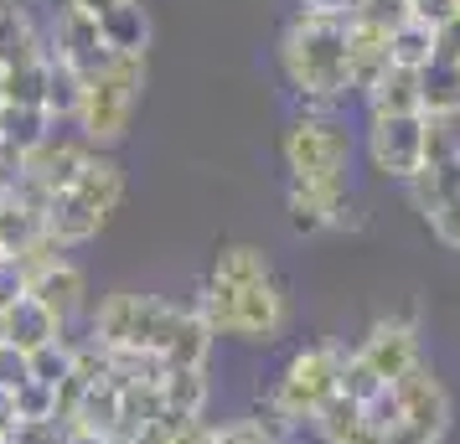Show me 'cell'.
Returning a JSON list of instances; mask_svg holds the SVG:
<instances>
[{
  "label": "cell",
  "instance_id": "1",
  "mask_svg": "<svg viewBox=\"0 0 460 444\" xmlns=\"http://www.w3.org/2000/svg\"><path fill=\"white\" fill-rule=\"evenodd\" d=\"M279 67L300 99L311 104H336L352 93V67H347V16H315L300 11L285 37H279Z\"/></svg>",
  "mask_w": 460,
  "mask_h": 444
},
{
  "label": "cell",
  "instance_id": "2",
  "mask_svg": "<svg viewBox=\"0 0 460 444\" xmlns=\"http://www.w3.org/2000/svg\"><path fill=\"white\" fill-rule=\"evenodd\" d=\"M140 93H146V57H109L84 83V104H78V119H73L78 135L93 150L119 145L129 135L135 109H140Z\"/></svg>",
  "mask_w": 460,
  "mask_h": 444
},
{
  "label": "cell",
  "instance_id": "3",
  "mask_svg": "<svg viewBox=\"0 0 460 444\" xmlns=\"http://www.w3.org/2000/svg\"><path fill=\"white\" fill-rule=\"evenodd\" d=\"M176 316H181V305H171V300L119 290V295H104L99 310L88 316V331H93L88 341L104 352H155L161 357Z\"/></svg>",
  "mask_w": 460,
  "mask_h": 444
},
{
  "label": "cell",
  "instance_id": "4",
  "mask_svg": "<svg viewBox=\"0 0 460 444\" xmlns=\"http://www.w3.org/2000/svg\"><path fill=\"white\" fill-rule=\"evenodd\" d=\"M341 357H347V346H336V341H311V346H300V352L285 361V372H279V382L270 387V398L295 429H305V423L336 398Z\"/></svg>",
  "mask_w": 460,
  "mask_h": 444
},
{
  "label": "cell",
  "instance_id": "5",
  "mask_svg": "<svg viewBox=\"0 0 460 444\" xmlns=\"http://www.w3.org/2000/svg\"><path fill=\"white\" fill-rule=\"evenodd\" d=\"M279 155H285V170L300 176V181H347L352 135H347V125L332 119L326 109H321V114H300V119H290V129H285Z\"/></svg>",
  "mask_w": 460,
  "mask_h": 444
},
{
  "label": "cell",
  "instance_id": "6",
  "mask_svg": "<svg viewBox=\"0 0 460 444\" xmlns=\"http://www.w3.org/2000/svg\"><path fill=\"white\" fill-rule=\"evenodd\" d=\"M285 207H290V222L300 233H357L367 217L352 202L347 181H300L290 176L285 181Z\"/></svg>",
  "mask_w": 460,
  "mask_h": 444
},
{
  "label": "cell",
  "instance_id": "7",
  "mask_svg": "<svg viewBox=\"0 0 460 444\" xmlns=\"http://www.w3.org/2000/svg\"><path fill=\"white\" fill-rule=\"evenodd\" d=\"M367 161L388 181H409L424 170V114H383L367 125Z\"/></svg>",
  "mask_w": 460,
  "mask_h": 444
},
{
  "label": "cell",
  "instance_id": "8",
  "mask_svg": "<svg viewBox=\"0 0 460 444\" xmlns=\"http://www.w3.org/2000/svg\"><path fill=\"white\" fill-rule=\"evenodd\" d=\"M238 295V316H233V341H249V346H270L290 331V295L279 279H253Z\"/></svg>",
  "mask_w": 460,
  "mask_h": 444
},
{
  "label": "cell",
  "instance_id": "9",
  "mask_svg": "<svg viewBox=\"0 0 460 444\" xmlns=\"http://www.w3.org/2000/svg\"><path fill=\"white\" fill-rule=\"evenodd\" d=\"M357 357L373 367L383 382H398L419 357H424V346H419V320L414 316H383L367 326V336L352 346Z\"/></svg>",
  "mask_w": 460,
  "mask_h": 444
},
{
  "label": "cell",
  "instance_id": "10",
  "mask_svg": "<svg viewBox=\"0 0 460 444\" xmlns=\"http://www.w3.org/2000/svg\"><path fill=\"white\" fill-rule=\"evenodd\" d=\"M388 387H394V398H398V408H403V423H409V429H424V434L445 440V429H450V393H445L439 372L429 367V357H419L414 367L398 382H388Z\"/></svg>",
  "mask_w": 460,
  "mask_h": 444
},
{
  "label": "cell",
  "instance_id": "11",
  "mask_svg": "<svg viewBox=\"0 0 460 444\" xmlns=\"http://www.w3.org/2000/svg\"><path fill=\"white\" fill-rule=\"evenodd\" d=\"M47 52H52L58 63L73 67V73H78L84 83L109 63V47H104V37H99V22H93L88 11H78V5H63V11H58Z\"/></svg>",
  "mask_w": 460,
  "mask_h": 444
},
{
  "label": "cell",
  "instance_id": "12",
  "mask_svg": "<svg viewBox=\"0 0 460 444\" xmlns=\"http://www.w3.org/2000/svg\"><path fill=\"white\" fill-rule=\"evenodd\" d=\"M88 155H93V145H88L84 135L73 140V135H58V129H52L42 145L26 155V176L58 196V191H73V181H78L84 166H88Z\"/></svg>",
  "mask_w": 460,
  "mask_h": 444
},
{
  "label": "cell",
  "instance_id": "13",
  "mask_svg": "<svg viewBox=\"0 0 460 444\" xmlns=\"http://www.w3.org/2000/svg\"><path fill=\"white\" fill-rule=\"evenodd\" d=\"M0 341H5L11 352L31 357V352H42L52 341H63V320L52 316L47 305H37L31 295H22L5 316H0Z\"/></svg>",
  "mask_w": 460,
  "mask_h": 444
},
{
  "label": "cell",
  "instance_id": "14",
  "mask_svg": "<svg viewBox=\"0 0 460 444\" xmlns=\"http://www.w3.org/2000/svg\"><path fill=\"white\" fill-rule=\"evenodd\" d=\"M26 295L37 300V305H47L58 320H67V316H78V310H84L88 279H84V269H78L73 258H58V264H47L42 274L26 279Z\"/></svg>",
  "mask_w": 460,
  "mask_h": 444
},
{
  "label": "cell",
  "instance_id": "15",
  "mask_svg": "<svg viewBox=\"0 0 460 444\" xmlns=\"http://www.w3.org/2000/svg\"><path fill=\"white\" fill-rule=\"evenodd\" d=\"M99 37H104L109 57H146L150 52V11L140 0H119L114 11L99 16Z\"/></svg>",
  "mask_w": 460,
  "mask_h": 444
},
{
  "label": "cell",
  "instance_id": "16",
  "mask_svg": "<svg viewBox=\"0 0 460 444\" xmlns=\"http://www.w3.org/2000/svg\"><path fill=\"white\" fill-rule=\"evenodd\" d=\"M347 67H352V88L367 93L388 73V31L347 16Z\"/></svg>",
  "mask_w": 460,
  "mask_h": 444
},
{
  "label": "cell",
  "instance_id": "17",
  "mask_svg": "<svg viewBox=\"0 0 460 444\" xmlns=\"http://www.w3.org/2000/svg\"><path fill=\"white\" fill-rule=\"evenodd\" d=\"M73 196H78L84 207H93L109 222V212L125 202V166H119L114 155H104V150H93V155H88V166H84V176L73 181Z\"/></svg>",
  "mask_w": 460,
  "mask_h": 444
},
{
  "label": "cell",
  "instance_id": "18",
  "mask_svg": "<svg viewBox=\"0 0 460 444\" xmlns=\"http://www.w3.org/2000/svg\"><path fill=\"white\" fill-rule=\"evenodd\" d=\"M99 228H104V217L93 207H84L73 191H58L52 207H47V217H42V233L52 238L58 248H78L88 238H99Z\"/></svg>",
  "mask_w": 460,
  "mask_h": 444
},
{
  "label": "cell",
  "instance_id": "19",
  "mask_svg": "<svg viewBox=\"0 0 460 444\" xmlns=\"http://www.w3.org/2000/svg\"><path fill=\"white\" fill-rule=\"evenodd\" d=\"M212 341L217 336L208 331V320L197 316V310H181L176 326H171L166 346H161V361H166V367H208Z\"/></svg>",
  "mask_w": 460,
  "mask_h": 444
},
{
  "label": "cell",
  "instance_id": "20",
  "mask_svg": "<svg viewBox=\"0 0 460 444\" xmlns=\"http://www.w3.org/2000/svg\"><path fill=\"white\" fill-rule=\"evenodd\" d=\"M161 398H166V414H181V419H202L212 398L208 367H171L161 378Z\"/></svg>",
  "mask_w": 460,
  "mask_h": 444
},
{
  "label": "cell",
  "instance_id": "21",
  "mask_svg": "<svg viewBox=\"0 0 460 444\" xmlns=\"http://www.w3.org/2000/svg\"><path fill=\"white\" fill-rule=\"evenodd\" d=\"M419 114L424 119L460 114V67L456 63H429L419 73Z\"/></svg>",
  "mask_w": 460,
  "mask_h": 444
},
{
  "label": "cell",
  "instance_id": "22",
  "mask_svg": "<svg viewBox=\"0 0 460 444\" xmlns=\"http://www.w3.org/2000/svg\"><path fill=\"white\" fill-rule=\"evenodd\" d=\"M362 99H367V114H373V119H383V114H419V73L388 67Z\"/></svg>",
  "mask_w": 460,
  "mask_h": 444
},
{
  "label": "cell",
  "instance_id": "23",
  "mask_svg": "<svg viewBox=\"0 0 460 444\" xmlns=\"http://www.w3.org/2000/svg\"><path fill=\"white\" fill-rule=\"evenodd\" d=\"M435 63V26L424 22H398L388 31V67H409V73H424V67Z\"/></svg>",
  "mask_w": 460,
  "mask_h": 444
},
{
  "label": "cell",
  "instance_id": "24",
  "mask_svg": "<svg viewBox=\"0 0 460 444\" xmlns=\"http://www.w3.org/2000/svg\"><path fill=\"white\" fill-rule=\"evenodd\" d=\"M270 258H264V248H253V243H228L223 254L212 258V274L208 279H223V284H233V290H243V284H253V279H270Z\"/></svg>",
  "mask_w": 460,
  "mask_h": 444
},
{
  "label": "cell",
  "instance_id": "25",
  "mask_svg": "<svg viewBox=\"0 0 460 444\" xmlns=\"http://www.w3.org/2000/svg\"><path fill=\"white\" fill-rule=\"evenodd\" d=\"M52 119H47V109H16V104H0V145H16L22 155L42 145L47 135H52Z\"/></svg>",
  "mask_w": 460,
  "mask_h": 444
},
{
  "label": "cell",
  "instance_id": "26",
  "mask_svg": "<svg viewBox=\"0 0 460 444\" xmlns=\"http://www.w3.org/2000/svg\"><path fill=\"white\" fill-rule=\"evenodd\" d=\"M403 187H409V202L429 217V212L445 207L450 196H460V161H456V166H424V170H414Z\"/></svg>",
  "mask_w": 460,
  "mask_h": 444
},
{
  "label": "cell",
  "instance_id": "27",
  "mask_svg": "<svg viewBox=\"0 0 460 444\" xmlns=\"http://www.w3.org/2000/svg\"><path fill=\"white\" fill-rule=\"evenodd\" d=\"M78 104H84V78L73 73L67 63H58L52 57V67H47V119L52 125H63V119H78Z\"/></svg>",
  "mask_w": 460,
  "mask_h": 444
},
{
  "label": "cell",
  "instance_id": "28",
  "mask_svg": "<svg viewBox=\"0 0 460 444\" xmlns=\"http://www.w3.org/2000/svg\"><path fill=\"white\" fill-rule=\"evenodd\" d=\"M47 67H52V57H42V63H22V67H5V104L42 109L47 104Z\"/></svg>",
  "mask_w": 460,
  "mask_h": 444
},
{
  "label": "cell",
  "instance_id": "29",
  "mask_svg": "<svg viewBox=\"0 0 460 444\" xmlns=\"http://www.w3.org/2000/svg\"><path fill=\"white\" fill-rule=\"evenodd\" d=\"M383 387H388V382L377 378V372H373V367H367L362 357H357V352H347V357H341V372H336V393H341L347 403H357V408H362V403H373Z\"/></svg>",
  "mask_w": 460,
  "mask_h": 444
},
{
  "label": "cell",
  "instance_id": "30",
  "mask_svg": "<svg viewBox=\"0 0 460 444\" xmlns=\"http://www.w3.org/2000/svg\"><path fill=\"white\" fill-rule=\"evenodd\" d=\"M11 419L16 423H58V387H42V382L26 378L11 393Z\"/></svg>",
  "mask_w": 460,
  "mask_h": 444
},
{
  "label": "cell",
  "instance_id": "31",
  "mask_svg": "<svg viewBox=\"0 0 460 444\" xmlns=\"http://www.w3.org/2000/svg\"><path fill=\"white\" fill-rule=\"evenodd\" d=\"M73 357H78V346L52 341V346H42V352H31V357H26V378L42 382V387H58V382L73 372Z\"/></svg>",
  "mask_w": 460,
  "mask_h": 444
},
{
  "label": "cell",
  "instance_id": "32",
  "mask_svg": "<svg viewBox=\"0 0 460 444\" xmlns=\"http://www.w3.org/2000/svg\"><path fill=\"white\" fill-rule=\"evenodd\" d=\"M31 31H37V26L26 22V5H22V0H0V63H5V57H11V52H16Z\"/></svg>",
  "mask_w": 460,
  "mask_h": 444
},
{
  "label": "cell",
  "instance_id": "33",
  "mask_svg": "<svg viewBox=\"0 0 460 444\" xmlns=\"http://www.w3.org/2000/svg\"><path fill=\"white\" fill-rule=\"evenodd\" d=\"M352 22H367V26H383V31H394L398 22H409V0H352V11H347Z\"/></svg>",
  "mask_w": 460,
  "mask_h": 444
},
{
  "label": "cell",
  "instance_id": "34",
  "mask_svg": "<svg viewBox=\"0 0 460 444\" xmlns=\"http://www.w3.org/2000/svg\"><path fill=\"white\" fill-rule=\"evenodd\" d=\"M362 419H367V423H373V429H377V434L388 440V434H394L398 423H403V408H398L394 387H383V393H377L373 403H362Z\"/></svg>",
  "mask_w": 460,
  "mask_h": 444
},
{
  "label": "cell",
  "instance_id": "35",
  "mask_svg": "<svg viewBox=\"0 0 460 444\" xmlns=\"http://www.w3.org/2000/svg\"><path fill=\"white\" fill-rule=\"evenodd\" d=\"M424 222H429V233H435L445 248H460V196H450L445 207H435Z\"/></svg>",
  "mask_w": 460,
  "mask_h": 444
},
{
  "label": "cell",
  "instance_id": "36",
  "mask_svg": "<svg viewBox=\"0 0 460 444\" xmlns=\"http://www.w3.org/2000/svg\"><path fill=\"white\" fill-rule=\"evenodd\" d=\"M409 16L424 26H445V22H456L460 16V5L456 0H409Z\"/></svg>",
  "mask_w": 460,
  "mask_h": 444
},
{
  "label": "cell",
  "instance_id": "37",
  "mask_svg": "<svg viewBox=\"0 0 460 444\" xmlns=\"http://www.w3.org/2000/svg\"><path fill=\"white\" fill-rule=\"evenodd\" d=\"M212 444H270V440H264V429L253 419H233L223 429H212Z\"/></svg>",
  "mask_w": 460,
  "mask_h": 444
},
{
  "label": "cell",
  "instance_id": "38",
  "mask_svg": "<svg viewBox=\"0 0 460 444\" xmlns=\"http://www.w3.org/2000/svg\"><path fill=\"white\" fill-rule=\"evenodd\" d=\"M22 176H26V155L16 145H0V191L11 196V191L22 187Z\"/></svg>",
  "mask_w": 460,
  "mask_h": 444
},
{
  "label": "cell",
  "instance_id": "39",
  "mask_svg": "<svg viewBox=\"0 0 460 444\" xmlns=\"http://www.w3.org/2000/svg\"><path fill=\"white\" fill-rule=\"evenodd\" d=\"M22 295H26V279H22V269L5 258V264H0V316H5V310H11Z\"/></svg>",
  "mask_w": 460,
  "mask_h": 444
},
{
  "label": "cell",
  "instance_id": "40",
  "mask_svg": "<svg viewBox=\"0 0 460 444\" xmlns=\"http://www.w3.org/2000/svg\"><path fill=\"white\" fill-rule=\"evenodd\" d=\"M435 63H460V16L435 26Z\"/></svg>",
  "mask_w": 460,
  "mask_h": 444
},
{
  "label": "cell",
  "instance_id": "41",
  "mask_svg": "<svg viewBox=\"0 0 460 444\" xmlns=\"http://www.w3.org/2000/svg\"><path fill=\"white\" fill-rule=\"evenodd\" d=\"M300 11H315V16H347L352 0H300Z\"/></svg>",
  "mask_w": 460,
  "mask_h": 444
},
{
  "label": "cell",
  "instance_id": "42",
  "mask_svg": "<svg viewBox=\"0 0 460 444\" xmlns=\"http://www.w3.org/2000/svg\"><path fill=\"white\" fill-rule=\"evenodd\" d=\"M58 444H114V440H109V434H88V429H63Z\"/></svg>",
  "mask_w": 460,
  "mask_h": 444
},
{
  "label": "cell",
  "instance_id": "43",
  "mask_svg": "<svg viewBox=\"0 0 460 444\" xmlns=\"http://www.w3.org/2000/svg\"><path fill=\"white\" fill-rule=\"evenodd\" d=\"M67 5H78V11H88V16L99 22V16H104V11H114L119 0H67Z\"/></svg>",
  "mask_w": 460,
  "mask_h": 444
},
{
  "label": "cell",
  "instance_id": "44",
  "mask_svg": "<svg viewBox=\"0 0 460 444\" xmlns=\"http://www.w3.org/2000/svg\"><path fill=\"white\" fill-rule=\"evenodd\" d=\"M5 258H11V254H5V243H0V264H5Z\"/></svg>",
  "mask_w": 460,
  "mask_h": 444
},
{
  "label": "cell",
  "instance_id": "45",
  "mask_svg": "<svg viewBox=\"0 0 460 444\" xmlns=\"http://www.w3.org/2000/svg\"><path fill=\"white\" fill-rule=\"evenodd\" d=\"M0 346H5V341H0Z\"/></svg>",
  "mask_w": 460,
  "mask_h": 444
},
{
  "label": "cell",
  "instance_id": "46",
  "mask_svg": "<svg viewBox=\"0 0 460 444\" xmlns=\"http://www.w3.org/2000/svg\"><path fill=\"white\" fill-rule=\"evenodd\" d=\"M456 5H460V0H456Z\"/></svg>",
  "mask_w": 460,
  "mask_h": 444
},
{
  "label": "cell",
  "instance_id": "47",
  "mask_svg": "<svg viewBox=\"0 0 460 444\" xmlns=\"http://www.w3.org/2000/svg\"><path fill=\"white\" fill-rule=\"evenodd\" d=\"M456 67H460V63H456Z\"/></svg>",
  "mask_w": 460,
  "mask_h": 444
}]
</instances>
